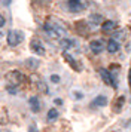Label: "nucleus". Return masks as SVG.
Segmentation results:
<instances>
[{
	"mask_svg": "<svg viewBox=\"0 0 131 132\" xmlns=\"http://www.w3.org/2000/svg\"><path fill=\"white\" fill-rule=\"evenodd\" d=\"M43 28H45V31H46L51 37H54V39H60L61 36L67 34V30H66L64 27L60 24V22H54V21H46L45 25H43Z\"/></svg>",
	"mask_w": 131,
	"mask_h": 132,
	"instance_id": "f257e3e1",
	"label": "nucleus"
},
{
	"mask_svg": "<svg viewBox=\"0 0 131 132\" xmlns=\"http://www.w3.org/2000/svg\"><path fill=\"white\" fill-rule=\"evenodd\" d=\"M6 40H8V45L9 46H17V45H19L24 40V34L19 30H11L8 33Z\"/></svg>",
	"mask_w": 131,
	"mask_h": 132,
	"instance_id": "f03ea898",
	"label": "nucleus"
},
{
	"mask_svg": "<svg viewBox=\"0 0 131 132\" xmlns=\"http://www.w3.org/2000/svg\"><path fill=\"white\" fill-rule=\"evenodd\" d=\"M67 7H69L70 12L77 13L83 11V3L82 0H67Z\"/></svg>",
	"mask_w": 131,
	"mask_h": 132,
	"instance_id": "7ed1b4c3",
	"label": "nucleus"
},
{
	"mask_svg": "<svg viewBox=\"0 0 131 132\" xmlns=\"http://www.w3.org/2000/svg\"><path fill=\"white\" fill-rule=\"evenodd\" d=\"M6 79L9 80V83L19 85L21 82H24V74L19 73V71H12V73H9V74L6 76Z\"/></svg>",
	"mask_w": 131,
	"mask_h": 132,
	"instance_id": "20e7f679",
	"label": "nucleus"
},
{
	"mask_svg": "<svg viewBox=\"0 0 131 132\" xmlns=\"http://www.w3.org/2000/svg\"><path fill=\"white\" fill-rule=\"evenodd\" d=\"M89 49L92 51V54L98 55L106 49V46H104V43L101 42V40H92V42L89 43Z\"/></svg>",
	"mask_w": 131,
	"mask_h": 132,
	"instance_id": "39448f33",
	"label": "nucleus"
},
{
	"mask_svg": "<svg viewBox=\"0 0 131 132\" xmlns=\"http://www.w3.org/2000/svg\"><path fill=\"white\" fill-rule=\"evenodd\" d=\"M106 105H107V98L104 95L95 96L91 101V107H106Z\"/></svg>",
	"mask_w": 131,
	"mask_h": 132,
	"instance_id": "423d86ee",
	"label": "nucleus"
},
{
	"mask_svg": "<svg viewBox=\"0 0 131 132\" xmlns=\"http://www.w3.org/2000/svg\"><path fill=\"white\" fill-rule=\"evenodd\" d=\"M31 49H33L37 55H43L45 54V48H43V45H42L39 40H36V39L34 40H31Z\"/></svg>",
	"mask_w": 131,
	"mask_h": 132,
	"instance_id": "0eeeda50",
	"label": "nucleus"
},
{
	"mask_svg": "<svg viewBox=\"0 0 131 132\" xmlns=\"http://www.w3.org/2000/svg\"><path fill=\"white\" fill-rule=\"evenodd\" d=\"M119 48H121V46H119V43L116 42L115 39H110V40L107 42V46H106V49L109 51V52H110V54H116V52L119 51Z\"/></svg>",
	"mask_w": 131,
	"mask_h": 132,
	"instance_id": "6e6552de",
	"label": "nucleus"
},
{
	"mask_svg": "<svg viewBox=\"0 0 131 132\" xmlns=\"http://www.w3.org/2000/svg\"><path fill=\"white\" fill-rule=\"evenodd\" d=\"M28 102H30V108H31V111H33V113L40 111V101H39V98H37V96H31Z\"/></svg>",
	"mask_w": 131,
	"mask_h": 132,
	"instance_id": "1a4fd4ad",
	"label": "nucleus"
},
{
	"mask_svg": "<svg viewBox=\"0 0 131 132\" xmlns=\"http://www.w3.org/2000/svg\"><path fill=\"white\" fill-rule=\"evenodd\" d=\"M115 28H116V22L115 21H103V24H101V30L104 33H110Z\"/></svg>",
	"mask_w": 131,
	"mask_h": 132,
	"instance_id": "9d476101",
	"label": "nucleus"
},
{
	"mask_svg": "<svg viewBox=\"0 0 131 132\" xmlns=\"http://www.w3.org/2000/svg\"><path fill=\"white\" fill-rule=\"evenodd\" d=\"M98 73H100L103 82H104L106 85H109V86H112V77H110V73L107 71L106 68H100V70H98Z\"/></svg>",
	"mask_w": 131,
	"mask_h": 132,
	"instance_id": "9b49d317",
	"label": "nucleus"
},
{
	"mask_svg": "<svg viewBox=\"0 0 131 132\" xmlns=\"http://www.w3.org/2000/svg\"><path fill=\"white\" fill-rule=\"evenodd\" d=\"M60 46L63 49H69L73 46V40H70V39H61L60 40Z\"/></svg>",
	"mask_w": 131,
	"mask_h": 132,
	"instance_id": "f8f14e48",
	"label": "nucleus"
},
{
	"mask_svg": "<svg viewBox=\"0 0 131 132\" xmlns=\"http://www.w3.org/2000/svg\"><path fill=\"white\" fill-rule=\"evenodd\" d=\"M89 21H92L94 25L103 24V16H101V15H91V16H89Z\"/></svg>",
	"mask_w": 131,
	"mask_h": 132,
	"instance_id": "ddd939ff",
	"label": "nucleus"
},
{
	"mask_svg": "<svg viewBox=\"0 0 131 132\" xmlns=\"http://www.w3.org/2000/svg\"><path fill=\"white\" fill-rule=\"evenodd\" d=\"M124 102H125V96H119L118 98V101H116V107H115V111H121V108H122V105H124Z\"/></svg>",
	"mask_w": 131,
	"mask_h": 132,
	"instance_id": "4468645a",
	"label": "nucleus"
},
{
	"mask_svg": "<svg viewBox=\"0 0 131 132\" xmlns=\"http://www.w3.org/2000/svg\"><path fill=\"white\" fill-rule=\"evenodd\" d=\"M58 117V111L55 110V108H51L49 111H48V120H55Z\"/></svg>",
	"mask_w": 131,
	"mask_h": 132,
	"instance_id": "2eb2a0df",
	"label": "nucleus"
},
{
	"mask_svg": "<svg viewBox=\"0 0 131 132\" xmlns=\"http://www.w3.org/2000/svg\"><path fill=\"white\" fill-rule=\"evenodd\" d=\"M64 58H66V60H67V61H69V64H70V65H73V68H75V70H77V71H79V67H77V64H76V62H75V60L71 58L70 55L64 54Z\"/></svg>",
	"mask_w": 131,
	"mask_h": 132,
	"instance_id": "dca6fc26",
	"label": "nucleus"
},
{
	"mask_svg": "<svg viewBox=\"0 0 131 132\" xmlns=\"http://www.w3.org/2000/svg\"><path fill=\"white\" fill-rule=\"evenodd\" d=\"M51 82H54V83H58V82H60V76L52 74V76H51Z\"/></svg>",
	"mask_w": 131,
	"mask_h": 132,
	"instance_id": "f3484780",
	"label": "nucleus"
},
{
	"mask_svg": "<svg viewBox=\"0 0 131 132\" xmlns=\"http://www.w3.org/2000/svg\"><path fill=\"white\" fill-rule=\"evenodd\" d=\"M27 64H28V65H33V67H37V65H39V61H37V60H36V61L28 60V61H27Z\"/></svg>",
	"mask_w": 131,
	"mask_h": 132,
	"instance_id": "a211bd4d",
	"label": "nucleus"
},
{
	"mask_svg": "<svg viewBox=\"0 0 131 132\" xmlns=\"http://www.w3.org/2000/svg\"><path fill=\"white\" fill-rule=\"evenodd\" d=\"M5 24H6V21H5V16H3V15H0V27H3Z\"/></svg>",
	"mask_w": 131,
	"mask_h": 132,
	"instance_id": "6ab92c4d",
	"label": "nucleus"
},
{
	"mask_svg": "<svg viewBox=\"0 0 131 132\" xmlns=\"http://www.w3.org/2000/svg\"><path fill=\"white\" fill-rule=\"evenodd\" d=\"M128 86H130V89H131V68H130V71H128Z\"/></svg>",
	"mask_w": 131,
	"mask_h": 132,
	"instance_id": "aec40b11",
	"label": "nucleus"
},
{
	"mask_svg": "<svg viewBox=\"0 0 131 132\" xmlns=\"http://www.w3.org/2000/svg\"><path fill=\"white\" fill-rule=\"evenodd\" d=\"M75 94H76V95H75L76 98H82V95H81V92H75Z\"/></svg>",
	"mask_w": 131,
	"mask_h": 132,
	"instance_id": "412c9836",
	"label": "nucleus"
},
{
	"mask_svg": "<svg viewBox=\"0 0 131 132\" xmlns=\"http://www.w3.org/2000/svg\"><path fill=\"white\" fill-rule=\"evenodd\" d=\"M2 2H3L5 5H9V2H11V0H2Z\"/></svg>",
	"mask_w": 131,
	"mask_h": 132,
	"instance_id": "4be33fe9",
	"label": "nucleus"
},
{
	"mask_svg": "<svg viewBox=\"0 0 131 132\" xmlns=\"http://www.w3.org/2000/svg\"><path fill=\"white\" fill-rule=\"evenodd\" d=\"M34 129H36L34 126H30V132H34Z\"/></svg>",
	"mask_w": 131,
	"mask_h": 132,
	"instance_id": "5701e85b",
	"label": "nucleus"
},
{
	"mask_svg": "<svg viewBox=\"0 0 131 132\" xmlns=\"http://www.w3.org/2000/svg\"><path fill=\"white\" fill-rule=\"evenodd\" d=\"M0 132H9V131H0Z\"/></svg>",
	"mask_w": 131,
	"mask_h": 132,
	"instance_id": "b1692460",
	"label": "nucleus"
}]
</instances>
